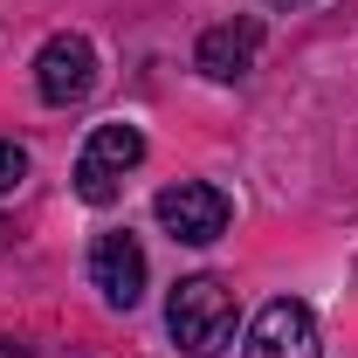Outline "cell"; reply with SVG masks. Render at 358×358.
Masks as SVG:
<instances>
[{
  "instance_id": "obj_1",
  "label": "cell",
  "mask_w": 358,
  "mask_h": 358,
  "mask_svg": "<svg viewBox=\"0 0 358 358\" xmlns=\"http://www.w3.org/2000/svg\"><path fill=\"white\" fill-rule=\"evenodd\" d=\"M234 324H241V303H234V289H227L221 275H186V282H173L166 331H173V345L186 358H221L234 345Z\"/></svg>"
},
{
  "instance_id": "obj_2",
  "label": "cell",
  "mask_w": 358,
  "mask_h": 358,
  "mask_svg": "<svg viewBox=\"0 0 358 358\" xmlns=\"http://www.w3.org/2000/svg\"><path fill=\"white\" fill-rule=\"evenodd\" d=\"M138 159H145V131L138 124H96L83 159H76V193L90 207H110L124 193V173H138Z\"/></svg>"
},
{
  "instance_id": "obj_3",
  "label": "cell",
  "mask_w": 358,
  "mask_h": 358,
  "mask_svg": "<svg viewBox=\"0 0 358 358\" xmlns=\"http://www.w3.org/2000/svg\"><path fill=\"white\" fill-rule=\"evenodd\" d=\"M227 193L221 186H207V179H179V186H166L159 193V227L173 234V241H186V248H207V241H221L227 234Z\"/></svg>"
},
{
  "instance_id": "obj_4",
  "label": "cell",
  "mask_w": 358,
  "mask_h": 358,
  "mask_svg": "<svg viewBox=\"0 0 358 358\" xmlns=\"http://www.w3.org/2000/svg\"><path fill=\"white\" fill-rule=\"evenodd\" d=\"M35 90H42V103H55V110L83 103L90 90H96V48H90V35H48L42 55H35Z\"/></svg>"
},
{
  "instance_id": "obj_5",
  "label": "cell",
  "mask_w": 358,
  "mask_h": 358,
  "mask_svg": "<svg viewBox=\"0 0 358 358\" xmlns=\"http://www.w3.org/2000/svg\"><path fill=\"white\" fill-rule=\"evenodd\" d=\"M248 358H324L317 317L296 296H275L255 324H248Z\"/></svg>"
},
{
  "instance_id": "obj_6",
  "label": "cell",
  "mask_w": 358,
  "mask_h": 358,
  "mask_svg": "<svg viewBox=\"0 0 358 358\" xmlns=\"http://www.w3.org/2000/svg\"><path fill=\"white\" fill-rule=\"evenodd\" d=\"M90 282H96V296L110 310H131L138 296H145V248H138V234H96Z\"/></svg>"
},
{
  "instance_id": "obj_7",
  "label": "cell",
  "mask_w": 358,
  "mask_h": 358,
  "mask_svg": "<svg viewBox=\"0 0 358 358\" xmlns=\"http://www.w3.org/2000/svg\"><path fill=\"white\" fill-rule=\"evenodd\" d=\"M255 55H262V21H255V14H241V21H221V28H207V35H200L193 69H200V76H214V83H241V76L255 69Z\"/></svg>"
},
{
  "instance_id": "obj_8",
  "label": "cell",
  "mask_w": 358,
  "mask_h": 358,
  "mask_svg": "<svg viewBox=\"0 0 358 358\" xmlns=\"http://www.w3.org/2000/svg\"><path fill=\"white\" fill-rule=\"evenodd\" d=\"M28 179V145H14V138H0V193H14Z\"/></svg>"
},
{
  "instance_id": "obj_9",
  "label": "cell",
  "mask_w": 358,
  "mask_h": 358,
  "mask_svg": "<svg viewBox=\"0 0 358 358\" xmlns=\"http://www.w3.org/2000/svg\"><path fill=\"white\" fill-rule=\"evenodd\" d=\"M268 7H303V0H268Z\"/></svg>"
}]
</instances>
